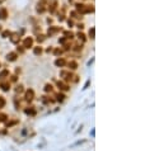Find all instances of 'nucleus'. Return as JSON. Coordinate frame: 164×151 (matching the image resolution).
<instances>
[{
    "label": "nucleus",
    "instance_id": "nucleus-23",
    "mask_svg": "<svg viewBox=\"0 0 164 151\" xmlns=\"http://www.w3.org/2000/svg\"><path fill=\"white\" fill-rule=\"evenodd\" d=\"M61 54H62V51L60 50V48H56V50H55V55H56V56L61 55Z\"/></svg>",
    "mask_w": 164,
    "mask_h": 151
},
{
    "label": "nucleus",
    "instance_id": "nucleus-1",
    "mask_svg": "<svg viewBox=\"0 0 164 151\" xmlns=\"http://www.w3.org/2000/svg\"><path fill=\"white\" fill-rule=\"evenodd\" d=\"M76 12H79L80 14H87V13H92L94 12V8L90 5H85V4H76Z\"/></svg>",
    "mask_w": 164,
    "mask_h": 151
},
{
    "label": "nucleus",
    "instance_id": "nucleus-29",
    "mask_svg": "<svg viewBox=\"0 0 164 151\" xmlns=\"http://www.w3.org/2000/svg\"><path fill=\"white\" fill-rule=\"evenodd\" d=\"M22 88H23L22 85H19L18 88H17V92H18V93H20V92H22V90H23V89H22Z\"/></svg>",
    "mask_w": 164,
    "mask_h": 151
},
{
    "label": "nucleus",
    "instance_id": "nucleus-32",
    "mask_svg": "<svg viewBox=\"0 0 164 151\" xmlns=\"http://www.w3.org/2000/svg\"><path fill=\"white\" fill-rule=\"evenodd\" d=\"M4 1H6V0H0V4H1V3H4Z\"/></svg>",
    "mask_w": 164,
    "mask_h": 151
},
{
    "label": "nucleus",
    "instance_id": "nucleus-15",
    "mask_svg": "<svg viewBox=\"0 0 164 151\" xmlns=\"http://www.w3.org/2000/svg\"><path fill=\"white\" fill-rule=\"evenodd\" d=\"M10 40H12V42H13V43H17V42H18V40H19L18 34H17V33H14V34H13V37L10 38Z\"/></svg>",
    "mask_w": 164,
    "mask_h": 151
},
{
    "label": "nucleus",
    "instance_id": "nucleus-28",
    "mask_svg": "<svg viewBox=\"0 0 164 151\" xmlns=\"http://www.w3.org/2000/svg\"><path fill=\"white\" fill-rule=\"evenodd\" d=\"M9 34H10V33L8 32V31H5V32H3V37H8Z\"/></svg>",
    "mask_w": 164,
    "mask_h": 151
},
{
    "label": "nucleus",
    "instance_id": "nucleus-11",
    "mask_svg": "<svg viewBox=\"0 0 164 151\" xmlns=\"http://www.w3.org/2000/svg\"><path fill=\"white\" fill-rule=\"evenodd\" d=\"M57 86L60 88L61 90H68V89H69V86L66 85L65 83H62V81H59V83H57Z\"/></svg>",
    "mask_w": 164,
    "mask_h": 151
},
{
    "label": "nucleus",
    "instance_id": "nucleus-27",
    "mask_svg": "<svg viewBox=\"0 0 164 151\" xmlns=\"http://www.w3.org/2000/svg\"><path fill=\"white\" fill-rule=\"evenodd\" d=\"M27 113H28V114H34V113H36V111H34V109H28V111H27Z\"/></svg>",
    "mask_w": 164,
    "mask_h": 151
},
{
    "label": "nucleus",
    "instance_id": "nucleus-3",
    "mask_svg": "<svg viewBox=\"0 0 164 151\" xmlns=\"http://www.w3.org/2000/svg\"><path fill=\"white\" fill-rule=\"evenodd\" d=\"M46 6H47V4H46V0H41V1L37 4V12H38V13H43L45 10L47 9Z\"/></svg>",
    "mask_w": 164,
    "mask_h": 151
},
{
    "label": "nucleus",
    "instance_id": "nucleus-21",
    "mask_svg": "<svg viewBox=\"0 0 164 151\" xmlns=\"http://www.w3.org/2000/svg\"><path fill=\"white\" fill-rule=\"evenodd\" d=\"M78 37H79V40H82L83 42L85 41V36H84V34H83V33H78Z\"/></svg>",
    "mask_w": 164,
    "mask_h": 151
},
{
    "label": "nucleus",
    "instance_id": "nucleus-20",
    "mask_svg": "<svg viewBox=\"0 0 164 151\" xmlns=\"http://www.w3.org/2000/svg\"><path fill=\"white\" fill-rule=\"evenodd\" d=\"M37 41L38 42H43L45 41V36H43V34H40V36L37 37Z\"/></svg>",
    "mask_w": 164,
    "mask_h": 151
},
{
    "label": "nucleus",
    "instance_id": "nucleus-16",
    "mask_svg": "<svg viewBox=\"0 0 164 151\" xmlns=\"http://www.w3.org/2000/svg\"><path fill=\"white\" fill-rule=\"evenodd\" d=\"M33 52H34V55H41V54H42V48H41V47H34Z\"/></svg>",
    "mask_w": 164,
    "mask_h": 151
},
{
    "label": "nucleus",
    "instance_id": "nucleus-25",
    "mask_svg": "<svg viewBox=\"0 0 164 151\" xmlns=\"http://www.w3.org/2000/svg\"><path fill=\"white\" fill-rule=\"evenodd\" d=\"M45 90H46V92H51V90H52V86H51V85H48V84H47L46 88H45Z\"/></svg>",
    "mask_w": 164,
    "mask_h": 151
},
{
    "label": "nucleus",
    "instance_id": "nucleus-8",
    "mask_svg": "<svg viewBox=\"0 0 164 151\" xmlns=\"http://www.w3.org/2000/svg\"><path fill=\"white\" fill-rule=\"evenodd\" d=\"M33 97H34V93H33V90H28V92L26 93V99L28 100V102H31L33 99Z\"/></svg>",
    "mask_w": 164,
    "mask_h": 151
},
{
    "label": "nucleus",
    "instance_id": "nucleus-10",
    "mask_svg": "<svg viewBox=\"0 0 164 151\" xmlns=\"http://www.w3.org/2000/svg\"><path fill=\"white\" fill-rule=\"evenodd\" d=\"M60 31V28H55V27H50L48 28V36H52V34H55L56 32Z\"/></svg>",
    "mask_w": 164,
    "mask_h": 151
},
{
    "label": "nucleus",
    "instance_id": "nucleus-22",
    "mask_svg": "<svg viewBox=\"0 0 164 151\" xmlns=\"http://www.w3.org/2000/svg\"><path fill=\"white\" fill-rule=\"evenodd\" d=\"M4 105H5V100H4V98H0V108L4 107Z\"/></svg>",
    "mask_w": 164,
    "mask_h": 151
},
{
    "label": "nucleus",
    "instance_id": "nucleus-7",
    "mask_svg": "<svg viewBox=\"0 0 164 151\" xmlns=\"http://www.w3.org/2000/svg\"><path fill=\"white\" fill-rule=\"evenodd\" d=\"M17 57H18V55H17L15 52H10V54L6 55V58H8L9 61H15Z\"/></svg>",
    "mask_w": 164,
    "mask_h": 151
},
{
    "label": "nucleus",
    "instance_id": "nucleus-5",
    "mask_svg": "<svg viewBox=\"0 0 164 151\" xmlns=\"http://www.w3.org/2000/svg\"><path fill=\"white\" fill-rule=\"evenodd\" d=\"M60 76H61V78H64L65 80H71L73 74L70 71H61L60 72Z\"/></svg>",
    "mask_w": 164,
    "mask_h": 151
},
{
    "label": "nucleus",
    "instance_id": "nucleus-9",
    "mask_svg": "<svg viewBox=\"0 0 164 151\" xmlns=\"http://www.w3.org/2000/svg\"><path fill=\"white\" fill-rule=\"evenodd\" d=\"M65 64H66V61H65L64 58H57L56 61H55V65H56V66H59V67H61V66H64Z\"/></svg>",
    "mask_w": 164,
    "mask_h": 151
},
{
    "label": "nucleus",
    "instance_id": "nucleus-2",
    "mask_svg": "<svg viewBox=\"0 0 164 151\" xmlns=\"http://www.w3.org/2000/svg\"><path fill=\"white\" fill-rule=\"evenodd\" d=\"M47 6H48L47 9L50 10V13H55V10L57 8V0H48Z\"/></svg>",
    "mask_w": 164,
    "mask_h": 151
},
{
    "label": "nucleus",
    "instance_id": "nucleus-4",
    "mask_svg": "<svg viewBox=\"0 0 164 151\" xmlns=\"http://www.w3.org/2000/svg\"><path fill=\"white\" fill-rule=\"evenodd\" d=\"M33 46V38L32 37H27L23 42V47L24 48H31Z\"/></svg>",
    "mask_w": 164,
    "mask_h": 151
},
{
    "label": "nucleus",
    "instance_id": "nucleus-6",
    "mask_svg": "<svg viewBox=\"0 0 164 151\" xmlns=\"http://www.w3.org/2000/svg\"><path fill=\"white\" fill-rule=\"evenodd\" d=\"M6 17H8V12H6L5 8H0V19L4 20L6 19Z\"/></svg>",
    "mask_w": 164,
    "mask_h": 151
},
{
    "label": "nucleus",
    "instance_id": "nucleus-24",
    "mask_svg": "<svg viewBox=\"0 0 164 151\" xmlns=\"http://www.w3.org/2000/svg\"><path fill=\"white\" fill-rule=\"evenodd\" d=\"M71 17H73V18H80L76 12H71Z\"/></svg>",
    "mask_w": 164,
    "mask_h": 151
},
{
    "label": "nucleus",
    "instance_id": "nucleus-19",
    "mask_svg": "<svg viewBox=\"0 0 164 151\" xmlns=\"http://www.w3.org/2000/svg\"><path fill=\"white\" fill-rule=\"evenodd\" d=\"M64 99H65V95H64V94H59V95H57V100H59V102H62Z\"/></svg>",
    "mask_w": 164,
    "mask_h": 151
},
{
    "label": "nucleus",
    "instance_id": "nucleus-31",
    "mask_svg": "<svg viewBox=\"0 0 164 151\" xmlns=\"http://www.w3.org/2000/svg\"><path fill=\"white\" fill-rule=\"evenodd\" d=\"M68 24H69V26H70V27L73 26V22H71V20H70V19H69V20H68Z\"/></svg>",
    "mask_w": 164,
    "mask_h": 151
},
{
    "label": "nucleus",
    "instance_id": "nucleus-12",
    "mask_svg": "<svg viewBox=\"0 0 164 151\" xmlns=\"http://www.w3.org/2000/svg\"><path fill=\"white\" fill-rule=\"evenodd\" d=\"M68 65H69V67H70V69H73V70L78 69V64H76L75 61H70V62H69Z\"/></svg>",
    "mask_w": 164,
    "mask_h": 151
},
{
    "label": "nucleus",
    "instance_id": "nucleus-26",
    "mask_svg": "<svg viewBox=\"0 0 164 151\" xmlns=\"http://www.w3.org/2000/svg\"><path fill=\"white\" fill-rule=\"evenodd\" d=\"M5 119H6V116L5 114H0V121H5Z\"/></svg>",
    "mask_w": 164,
    "mask_h": 151
},
{
    "label": "nucleus",
    "instance_id": "nucleus-14",
    "mask_svg": "<svg viewBox=\"0 0 164 151\" xmlns=\"http://www.w3.org/2000/svg\"><path fill=\"white\" fill-rule=\"evenodd\" d=\"M8 75H9V71H8V70H4V71H1V72H0V78H1V79L6 78V76H8Z\"/></svg>",
    "mask_w": 164,
    "mask_h": 151
},
{
    "label": "nucleus",
    "instance_id": "nucleus-18",
    "mask_svg": "<svg viewBox=\"0 0 164 151\" xmlns=\"http://www.w3.org/2000/svg\"><path fill=\"white\" fill-rule=\"evenodd\" d=\"M94 34H96V28H90V31H89V37L92 38H94Z\"/></svg>",
    "mask_w": 164,
    "mask_h": 151
},
{
    "label": "nucleus",
    "instance_id": "nucleus-13",
    "mask_svg": "<svg viewBox=\"0 0 164 151\" xmlns=\"http://www.w3.org/2000/svg\"><path fill=\"white\" fill-rule=\"evenodd\" d=\"M64 34H65V38H66V40H71V38L74 37V34H73L71 32H69V31H68V32H64Z\"/></svg>",
    "mask_w": 164,
    "mask_h": 151
},
{
    "label": "nucleus",
    "instance_id": "nucleus-17",
    "mask_svg": "<svg viewBox=\"0 0 164 151\" xmlns=\"http://www.w3.org/2000/svg\"><path fill=\"white\" fill-rule=\"evenodd\" d=\"M1 88H3V90H9L10 84L9 83H1Z\"/></svg>",
    "mask_w": 164,
    "mask_h": 151
},
{
    "label": "nucleus",
    "instance_id": "nucleus-30",
    "mask_svg": "<svg viewBox=\"0 0 164 151\" xmlns=\"http://www.w3.org/2000/svg\"><path fill=\"white\" fill-rule=\"evenodd\" d=\"M75 50L76 51H80V50H82V46H75Z\"/></svg>",
    "mask_w": 164,
    "mask_h": 151
}]
</instances>
